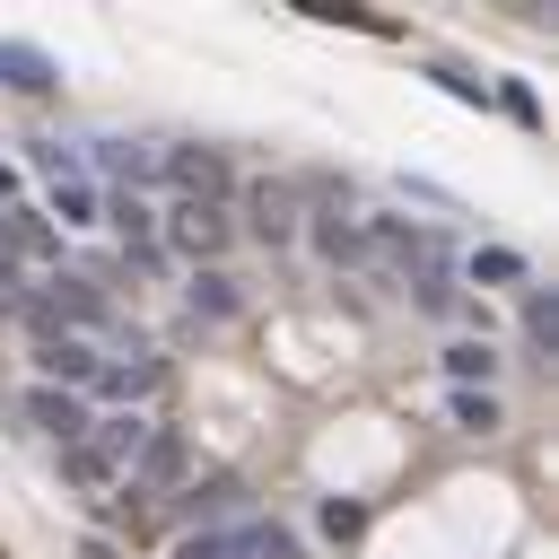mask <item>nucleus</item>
<instances>
[{
	"mask_svg": "<svg viewBox=\"0 0 559 559\" xmlns=\"http://www.w3.org/2000/svg\"><path fill=\"white\" fill-rule=\"evenodd\" d=\"M148 428L157 419H140V411H114V419H87V437L61 454V472L87 489V498H114L122 480H131V454L148 445Z\"/></svg>",
	"mask_w": 559,
	"mask_h": 559,
	"instance_id": "f257e3e1",
	"label": "nucleus"
},
{
	"mask_svg": "<svg viewBox=\"0 0 559 559\" xmlns=\"http://www.w3.org/2000/svg\"><path fill=\"white\" fill-rule=\"evenodd\" d=\"M26 323H35V341H52V332H105V288L52 271V280L26 297Z\"/></svg>",
	"mask_w": 559,
	"mask_h": 559,
	"instance_id": "f03ea898",
	"label": "nucleus"
},
{
	"mask_svg": "<svg viewBox=\"0 0 559 559\" xmlns=\"http://www.w3.org/2000/svg\"><path fill=\"white\" fill-rule=\"evenodd\" d=\"M157 245H175L192 271H218V253H227V201H175L157 218Z\"/></svg>",
	"mask_w": 559,
	"mask_h": 559,
	"instance_id": "7ed1b4c3",
	"label": "nucleus"
},
{
	"mask_svg": "<svg viewBox=\"0 0 559 559\" xmlns=\"http://www.w3.org/2000/svg\"><path fill=\"white\" fill-rule=\"evenodd\" d=\"M183 472H192V445H183L175 428H148V445L131 454L122 498H166V489H183Z\"/></svg>",
	"mask_w": 559,
	"mask_h": 559,
	"instance_id": "20e7f679",
	"label": "nucleus"
},
{
	"mask_svg": "<svg viewBox=\"0 0 559 559\" xmlns=\"http://www.w3.org/2000/svg\"><path fill=\"white\" fill-rule=\"evenodd\" d=\"M157 175L175 183V201H227V183H236L218 148H166V157H157Z\"/></svg>",
	"mask_w": 559,
	"mask_h": 559,
	"instance_id": "39448f33",
	"label": "nucleus"
},
{
	"mask_svg": "<svg viewBox=\"0 0 559 559\" xmlns=\"http://www.w3.org/2000/svg\"><path fill=\"white\" fill-rule=\"evenodd\" d=\"M157 384H166V367H157V358H148L140 341H131V349H114V358L96 367V393H114L122 411H131V402H148Z\"/></svg>",
	"mask_w": 559,
	"mask_h": 559,
	"instance_id": "423d86ee",
	"label": "nucleus"
},
{
	"mask_svg": "<svg viewBox=\"0 0 559 559\" xmlns=\"http://www.w3.org/2000/svg\"><path fill=\"white\" fill-rule=\"evenodd\" d=\"M245 227H253L262 245H288V236L306 227V218H297V192H288V183H253V192H245Z\"/></svg>",
	"mask_w": 559,
	"mask_h": 559,
	"instance_id": "0eeeda50",
	"label": "nucleus"
},
{
	"mask_svg": "<svg viewBox=\"0 0 559 559\" xmlns=\"http://www.w3.org/2000/svg\"><path fill=\"white\" fill-rule=\"evenodd\" d=\"M26 419H35V428H44L61 454L87 437V411H79V393H52V384H35V393H26Z\"/></svg>",
	"mask_w": 559,
	"mask_h": 559,
	"instance_id": "6e6552de",
	"label": "nucleus"
},
{
	"mask_svg": "<svg viewBox=\"0 0 559 559\" xmlns=\"http://www.w3.org/2000/svg\"><path fill=\"white\" fill-rule=\"evenodd\" d=\"M314 245H323V262H349V271H367V227L332 201V210H314V227H306Z\"/></svg>",
	"mask_w": 559,
	"mask_h": 559,
	"instance_id": "1a4fd4ad",
	"label": "nucleus"
},
{
	"mask_svg": "<svg viewBox=\"0 0 559 559\" xmlns=\"http://www.w3.org/2000/svg\"><path fill=\"white\" fill-rule=\"evenodd\" d=\"M236 498H245V480H236V472H210V480H192V489H175V515H183V524H201V515L218 524V515H227Z\"/></svg>",
	"mask_w": 559,
	"mask_h": 559,
	"instance_id": "9d476101",
	"label": "nucleus"
},
{
	"mask_svg": "<svg viewBox=\"0 0 559 559\" xmlns=\"http://www.w3.org/2000/svg\"><path fill=\"white\" fill-rule=\"evenodd\" d=\"M52 218L61 227H105V192L87 175H52Z\"/></svg>",
	"mask_w": 559,
	"mask_h": 559,
	"instance_id": "9b49d317",
	"label": "nucleus"
},
{
	"mask_svg": "<svg viewBox=\"0 0 559 559\" xmlns=\"http://www.w3.org/2000/svg\"><path fill=\"white\" fill-rule=\"evenodd\" d=\"M175 559H253V524H210V533H183Z\"/></svg>",
	"mask_w": 559,
	"mask_h": 559,
	"instance_id": "f8f14e48",
	"label": "nucleus"
},
{
	"mask_svg": "<svg viewBox=\"0 0 559 559\" xmlns=\"http://www.w3.org/2000/svg\"><path fill=\"white\" fill-rule=\"evenodd\" d=\"M0 79H9L17 96H44V87H52L61 70H52V61L35 52V44H0Z\"/></svg>",
	"mask_w": 559,
	"mask_h": 559,
	"instance_id": "ddd939ff",
	"label": "nucleus"
},
{
	"mask_svg": "<svg viewBox=\"0 0 559 559\" xmlns=\"http://www.w3.org/2000/svg\"><path fill=\"white\" fill-rule=\"evenodd\" d=\"M445 376H454V393H472V384L489 393V376H498V349H489V341H454V349H445Z\"/></svg>",
	"mask_w": 559,
	"mask_h": 559,
	"instance_id": "4468645a",
	"label": "nucleus"
},
{
	"mask_svg": "<svg viewBox=\"0 0 559 559\" xmlns=\"http://www.w3.org/2000/svg\"><path fill=\"white\" fill-rule=\"evenodd\" d=\"M105 218H114V227L131 236V253H148V245H157V210H148V201H131V192H114V201H105Z\"/></svg>",
	"mask_w": 559,
	"mask_h": 559,
	"instance_id": "2eb2a0df",
	"label": "nucleus"
},
{
	"mask_svg": "<svg viewBox=\"0 0 559 559\" xmlns=\"http://www.w3.org/2000/svg\"><path fill=\"white\" fill-rule=\"evenodd\" d=\"M183 297H192V314H210V323H218V314H236V280H227V271H192V280H183Z\"/></svg>",
	"mask_w": 559,
	"mask_h": 559,
	"instance_id": "dca6fc26",
	"label": "nucleus"
},
{
	"mask_svg": "<svg viewBox=\"0 0 559 559\" xmlns=\"http://www.w3.org/2000/svg\"><path fill=\"white\" fill-rule=\"evenodd\" d=\"M524 332H533V349H559V297L550 288H524Z\"/></svg>",
	"mask_w": 559,
	"mask_h": 559,
	"instance_id": "f3484780",
	"label": "nucleus"
},
{
	"mask_svg": "<svg viewBox=\"0 0 559 559\" xmlns=\"http://www.w3.org/2000/svg\"><path fill=\"white\" fill-rule=\"evenodd\" d=\"M445 411H454V428H472V437H480V428H498V402H489V393H454Z\"/></svg>",
	"mask_w": 559,
	"mask_h": 559,
	"instance_id": "a211bd4d",
	"label": "nucleus"
},
{
	"mask_svg": "<svg viewBox=\"0 0 559 559\" xmlns=\"http://www.w3.org/2000/svg\"><path fill=\"white\" fill-rule=\"evenodd\" d=\"M253 559H297V533H280V524H253Z\"/></svg>",
	"mask_w": 559,
	"mask_h": 559,
	"instance_id": "6ab92c4d",
	"label": "nucleus"
},
{
	"mask_svg": "<svg viewBox=\"0 0 559 559\" xmlns=\"http://www.w3.org/2000/svg\"><path fill=\"white\" fill-rule=\"evenodd\" d=\"M35 166H44V175H79V148H61V140H35Z\"/></svg>",
	"mask_w": 559,
	"mask_h": 559,
	"instance_id": "aec40b11",
	"label": "nucleus"
},
{
	"mask_svg": "<svg viewBox=\"0 0 559 559\" xmlns=\"http://www.w3.org/2000/svg\"><path fill=\"white\" fill-rule=\"evenodd\" d=\"M358 524H367V507H341V498H332V507H323V533H341V542H349V533H358Z\"/></svg>",
	"mask_w": 559,
	"mask_h": 559,
	"instance_id": "412c9836",
	"label": "nucleus"
},
{
	"mask_svg": "<svg viewBox=\"0 0 559 559\" xmlns=\"http://www.w3.org/2000/svg\"><path fill=\"white\" fill-rule=\"evenodd\" d=\"M0 314H26V288H17V262H0Z\"/></svg>",
	"mask_w": 559,
	"mask_h": 559,
	"instance_id": "4be33fe9",
	"label": "nucleus"
},
{
	"mask_svg": "<svg viewBox=\"0 0 559 559\" xmlns=\"http://www.w3.org/2000/svg\"><path fill=\"white\" fill-rule=\"evenodd\" d=\"M9 192H17V175H9V166H0V201H9Z\"/></svg>",
	"mask_w": 559,
	"mask_h": 559,
	"instance_id": "5701e85b",
	"label": "nucleus"
}]
</instances>
